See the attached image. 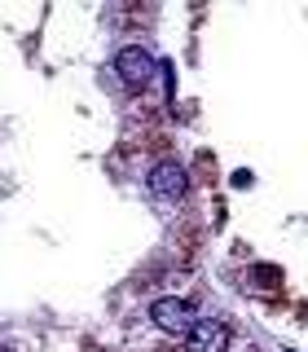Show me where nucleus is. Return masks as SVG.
<instances>
[{"label": "nucleus", "mask_w": 308, "mask_h": 352, "mask_svg": "<svg viewBox=\"0 0 308 352\" xmlns=\"http://www.w3.org/2000/svg\"><path fill=\"white\" fill-rule=\"evenodd\" d=\"M150 322L163 330V335H185V330L194 326V308L190 300H181V295H163V300L150 304Z\"/></svg>", "instance_id": "7ed1b4c3"}, {"label": "nucleus", "mask_w": 308, "mask_h": 352, "mask_svg": "<svg viewBox=\"0 0 308 352\" xmlns=\"http://www.w3.org/2000/svg\"><path fill=\"white\" fill-rule=\"evenodd\" d=\"M115 71L128 88H150V80L159 75V62H154L150 49H141V44H124V49L115 53Z\"/></svg>", "instance_id": "f257e3e1"}, {"label": "nucleus", "mask_w": 308, "mask_h": 352, "mask_svg": "<svg viewBox=\"0 0 308 352\" xmlns=\"http://www.w3.org/2000/svg\"><path fill=\"white\" fill-rule=\"evenodd\" d=\"M234 185H238V190H247V185H251V172H247V168L234 172Z\"/></svg>", "instance_id": "39448f33"}, {"label": "nucleus", "mask_w": 308, "mask_h": 352, "mask_svg": "<svg viewBox=\"0 0 308 352\" xmlns=\"http://www.w3.org/2000/svg\"><path fill=\"white\" fill-rule=\"evenodd\" d=\"M0 352H14V348H5V344H0Z\"/></svg>", "instance_id": "423d86ee"}, {"label": "nucleus", "mask_w": 308, "mask_h": 352, "mask_svg": "<svg viewBox=\"0 0 308 352\" xmlns=\"http://www.w3.org/2000/svg\"><path fill=\"white\" fill-rule=\"evenodd\" d=\"M185 352H225L229 348V326L216 317H194V326L185 330Z\"/></svg>", "instance_id": "20e7f679"}, {"label": "nucleus", "mask_w": 308, "mask_h": 352, "mask_svg": "<svg viewBox=\"0 0 308 352\" xmlns=\"http://www.w3.org/2000/svg\"><path fill=\"white\" fill-rule=\"evenodd\" d=\"M146 185H150V194L159 198V203H181L185 190H190V181H185V168H181L176 159L154 163L150 176H146Z\"/></svg>", "instance_id": "f03ea898"}]
</instances>
